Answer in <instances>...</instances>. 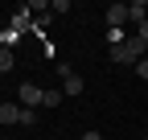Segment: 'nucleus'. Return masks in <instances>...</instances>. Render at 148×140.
I'll return each mask as SVG.
<instances>
[{"instance_id": "nucleus-14", "label": "nucleus", "mask_w": 148, "mask_h": 140, "mask_svg": "<svg viewBox=\"0 0 148 140\" xmlns=\"http://www.w3.org/2000/svg\"><path fill=\"white\" fill-rule=\"evenodd\" d=\"M82 140H103V132H86V136H82Z\"/></svg>"}, {"instance_id": "nucleus-2", "label": "nucleus", "mask_w": 148, "mask_h": 140, "mask_svg": "<svg viewBox=\"0 0 148 140\" xmlns=\"http://www.w3.org/2000/svg\"><path fill=\"white\" fill-rule=\"evenodd\" d=\"M41 86L37 82H21V107H41Z\"/></svg>"}, {"instance_id": "nucleus-10", "label": "nucleus", "mask_w": 148, "mask_h": 140, "mask_svg": "<svg viewBox=\"0 0 148 140\" xmlns=\"http://www.w3.org/2000/svg\"><path fill=\"white\" fill-rule=\"evenodd\" d=\"M58 78H62V82L74 78V66H70V62H58Z\"/></svg>"}, {"instance_id": "nucleus-8", "label": "nucleus", "mask_w": 148, "mask_h": 140, "mask_svg": "<svg viewBox=\"0 0 148 140\" xmlns=\"http://www.w3.org/2000/svg\"><path fill=\"white\" fill-rule=\"evenodd\" d=\"M12 62H16V54H12V49H4V45H0V74H4V70H12Z\"/></svg>"}, {"instance_id": "nucleus-11", "label": "nucleus", "mask_w": 148, "mask_h": 140, "mask_svg": "<svg viewBox=\"0 0 148 140\" xmlns=\"http://www.w3.org/2000/svg\"><path fill=\"white\" fill-rule=\"evenodd\" d=\"M21 124H25V128L37 124V111H33V107H21Z\"/></svg>"}, {"instance_id": "nucleus-7", "label": "nucleus", "mask_w": 148, "mask_h": 140, "mask_svg": "<svg viewBox=\"0 0 148 140\" xmlns=\"http://www.w3.org/2000/svg\"><path fill=\"white\" fill-rule=\"evenodd\" d=\"M62 95H82V78H78V74L66 78V82H62Z\"/></svg>"}, {"instance_id": "nucleus-6", "label": "nucleus", "mask_w": 148, "mask_h": 140, "mask_svg": "<svg viewBox=\"0 0 148 140\" xmlns=\"http://www.w3.org/2000/svg\"><path fill=\"white\" fill-rule=\"evenodd\" d=\"M8 29H12V33H25V29H29V4H25V8L8 21Z\"/></svg>"}, {"instance_id": "nucleus-4", "label": "nucleus", "mask_w": 148, "mask_h": 140, "mask_svg": "<svg viewBox=\"0 0 148 140\" xmlns=\"http://www.w3.org/2000/svg\"><path fill=\"white\" fill-rule=\"evenodd\" d=\"M0 124H21V103H0Z\"/></svg>"}, {"instance_id": "nucleus-12", "label": "nucleus", "mask_w": 148, "mask_h": 140, "mask_svg": "<svg viewBox=\"0 0 148 140\" xmlns=\"http://www.w3.org/2000/svg\"><path fill=\"white\" fill-rule=\"evenodd\" d=\"M136 74H140V78H148V58H140V62H136Z\"/></svg>"}, {"instance_id": "nucleus-9", "label": "nucleus", "mask_w": 148, "mask_h": 140, "mask_svg": "<svg viewBox=\"0 0 148 140\" xmlns=\"http://www.w3.org/2000/svg\"><path fill=\"white\" fill-rule=\"evenodd\" d=\"M58 103H62V91H45L41 95V107H58Z\"/></svg>"}, {"instance_id": "nucleus-1", "label": "nucleus", "mask_w": 148, "mask_h": 140, "mask_svg": "<svg viewBox=\"0 0 148 140\" xmlns=\"http://www.w3.org/2000/svg\"><path fill=\"white\" fill-rule=\"evenodd\" d=\"M107 58H111V62H119V66H136L140 58H148V45H144L140 37H127V41H119V45H111V49H107Z\"/></svg>"}, {"instance_id": "nucleus-5", "label": "nucleus", "mask_w": 148, "mask_h": 140, "mask_svg": "<svg viewBox=\"0 0 148 140\" xmlns=\"http://www.w3.org/2000/svg\"><path fill=\"white\" fill-rule=\"evenodd\" d=\"M123 21H127V4H111V8H107V25H111V29H119Z\"/></svg>"}, {"instance_id": "nucleus-13", "label": "nucleus", "mask_w": 148, "mask_h": 140, "mask_svg": "<svg viewBox=\"0 0 148 140\" xmlns=\"http://www.w3.org/2000/svg\"><path fill=\"white\" fill-rule=\"evenodd\" d=\"M136 37H140V41H144V45H148V21H144V25H140V33H136Z\"/></svg>"}, {"instance_id": "nucleus-3", "label": "nucleus", "mask_w": 148, "mask_h": 140, "mask_svg": "<svg viewBox=\"0 0 148 140\" xmlns=\"http://www.w3.org/2000/svg\"><path fill=\"white\" fill-rule=\"evenodd\" d=\"M127 21H136V25L148 21V0H132V4H127Z\"/></svg>"}]
</instances>
